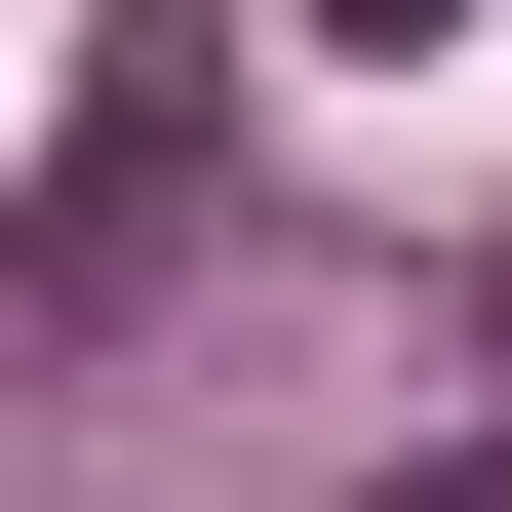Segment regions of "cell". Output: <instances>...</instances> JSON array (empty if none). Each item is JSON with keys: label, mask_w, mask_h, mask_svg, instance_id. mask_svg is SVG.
Masks as SVG:
<instances>
[{"label": "cell", "mask_w": 512, "mask_h": 512, "mask_svg": "<svg viewBox=\"0 0 512 512\" xmlns=\"http://www.w3.org/2000/svg\"><path fill=\"white\" fill-rule=\"evenodd\" d=\"M316 40H355V79H394V40H473V0H316Z\"/></svg>", "instance_id": "2"}, {"label": "cell", "mask_w": 512, "mask_h": 512, "mask_svg": "<svg viewBox=\"0 0 512 512\" xmlns=\"http://www.w3.org/2000/svg\"><path fill=\"white\" fill-rule=\"evenodd\" d=\"M158 237H197V119H79V158H40V316H119Z\"/></svg>", "instance_id": "1"}]
</instances>
